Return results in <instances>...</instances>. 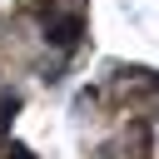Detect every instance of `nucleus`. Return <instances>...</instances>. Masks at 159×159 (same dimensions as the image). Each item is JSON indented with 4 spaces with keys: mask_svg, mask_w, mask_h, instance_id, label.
Returning <instances> with one entry per match:
<instances>
[{
    "mask_svg": "<svg viewBox=\"0 0 159 159\" xmlns=\"http://www.w3.org/2000/svg\"><path fill=\"white\" fill-rule=\"evenodd\" d=\"M80 35H84V20L80 15H50L45 20V45H55V50H75Z\"/></svg>",
    "mask_w": 159,
    "mask_h": 159,
    "instance_id": "f257e3e1",
    "label": "nucleus"
},
{
    "mask_svg": "<svg viewBox=\"0 0 159 159\" xmlns=\"http://www.w3.org/2000/svg\"><path fill=\"white\" fill-rule=\"evenodd\" d=\"M15 114H20V94L15 89H0V139H5V129H10Z\"/></svg>",
    "mask_w": 159,
    "mask_h": 159,
    "instance_id": "f03ea898",
    "label": "nucleus"
},
{
    "mask_svg": "<svg viewBox=\"0 0 159 159\" xmlns=\"http://www.w3.org/2000/svg\"><path fill=\"white\" fill-rule=\"evenodd\" d=\"M10 159H35V154H30L25 144H10Z\"/></svg>",
    "mask_w": 159,
    "mask_h": 159,
    "instance_id": "7ed1b4c3",
    "label": "nucleus"
},
{
    "mask_svg": "<svg viewBox=\"0 0 159 159\" xmlns=\"http://www.w3.org/2000/svg\"><path fill=\"white\" fill-rule=\"evenodd\" d=\"M40 5H55V0H40Z\"/></svg>",
    "mask_w": 159,
    "mask_h": 159,
    "instance_id": "20e7f679",
    "label": "nucleus"
}]
</instances>
